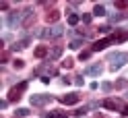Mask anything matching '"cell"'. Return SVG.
<instances>
[{
    "label": "cell",
    "mask_w": 128,
    "mask_h": 118,
    "mask_svg": "<svg viewBox=\"0 0 128 118\" xmlns=\"http://www.w3.org/2000/svg\"><path fill=\"white\" fill-rule=\"evenodd\" d=\"M27 89V81H23L21 85H17V87H12L10 91H8V101H17L19 97H21V93Z\"/></svg>",
    "instance_id": "cell-1"
},
{
    "label": "cell",
    "mask_w": 128,
    "mask_h": 118,
    "mask_svg": "<svg viewBox=\"0 0 128 118\" xmlns=\"http://www.w3.org/2000/svg\"><path fill=\"white\" fill-rule=\"evenodd\" d=\"M112 42H114V35H110V37H106V39H99V42H95L93 44V52H99V50H106L108 48V46L112 44Z\"/></svg>",
    "instance_id": "cell-2"
},
{
    "label": "cell",
    "mask_w": 128,
    "mask_h": 118,
    "mask_svg": "<svg viewBox=\"0 0 128 118\" xmlns=\"http://www.w3.org/2000/svg\"><path fill=\"white\" fill-rule=\"evenodd\" d=\"M52 101V95H31V106H46Z\"/></svg>",
    "instance_id": "cell-3"
},
{
    "label": "cell",
    "mask_w": 128,
    "mask_h": 118,
    "mask_svg": "<svg viewBox=\"0 0 128 118\" xmlns=\"http://www.w3.org/2000/svg\"><path fill=\"white\" fill-rule=\"evenodd\" d=\"M78 99H81V95H78V93H68V95H62V97H60V101H62V104H66V106L76 104Z\"/></svg>",
    "instance_id": "cell-4"
},
{
    "label": "cell",
    "mask_w": 128,
    "mask_h": 118,
    "mask_svg": "<svg viewBox=\"0 0 128 118\" xmlns=\"http://www.w3.org/2000/svg\"><path fill=\"white\" fill-rule=\"evenodd\" d=\"M112 60H116L114 64H112V70H116V68H120V66H122L124 62L128 60V56H126V54H114V56H112Z\"/></svg>",
    "instance_id": "cell-5"
},
{
    "label": "cell",
    "mask_w": 128,
    "mask_h": 118,
    "mask_svg": "<svg viewBox=\"0 0 128 118\" xmlns=\"http://www.w3.org/2000/svg\"><path fill=\"white\" fill-rule=\"evenodd\" d=\"M103 108H108V110H118V108H120V101H118V99H103Z\"/></svg>",
    "instance_id": "cell-6"
},
{
    "label": "cell",
    "mask_w": 128,
    "mask_h": 118,
    "mask_svg": "<svg viewBox=\"0 0 128 118\" xmlns=\"http://www.w3.org/2000/svg\"><path fill=\"white\" fill-rule=\"evenodd\" d=\"M46 19H48V23H56V21L60 19V11H50V13L46 15Z\"/></svg>",
    "instance_id": "cell-7"
},
{
    "label": "cell",
    "mask_w": 128,
    "mask_h": 118,
    "mask_svg": "<svg viewBox=\"0 0 128 118\" xmlns=\"http://www.w3.org/2000/svg\"><path fill=\"white\" fill-rule=\"evenodd\" d=\"M33 54H35V58H44L46 54H48V46H37Z\"/></svg>",
    "instance_id": "cell-8"
},
{
    "label": "cell",
    "mask_w": 128,
    "mask_h": 118,
    "mask_svg": "<svg viewBox=\"0 0 128 118\" xmlns=\"http://www.w3.org/2000/svg\"><path fill=\"white\" fill-rule=\"evenodd\" d=\"M101 70H103L101 64H93V66L87 68V75H101Z\"/></svg>",
    "instance_id": "cell-9"
},
{
    "label": "cell",
    "mask_w": 128,
    "mask_h": 118,
    "mask_svg": "<svg viewBox=\"0 0 128 118\" xmlns=\"http://www.w3.org/2000/svg\"><path fill=\"white\" fill-rule=\"evenodd\" d=\"M68 112H62V110H54V112L48 114V118H66Z\"/></svg>",
    "instance_id": "cell-10"
},
{
    "label": "cell",
    "mask_w": 128,
    "mask_h": 118,
    "mask_svg": "<svg viewBox=\"0 0 128 118\" xmlns=\"http://www.w3.org/2000/svg\"><path fill=\"white\" fill-rule=\"evenodd\" d=\"M93 15H95V17H103V15H106V6H103V4H95Z\"/></svg>",
    "instance_id": "cell-11"
},
{
    "label": "cell",
    "mask_w": 128,
    "mask_h": 118,
    "mask_svg": "<svg viewBox=\"0 0 128 118\" xmlns=\"http://www.w3.org/2000/svg\"><path fill=\"white\" fill-rule=\"evenodd\" d=\"M19 17H21V15H19V11H14L10 17H8V25H10V27H14V25L19 23Z\"/></svg>",
    "instance_id": "cell-12"
},
{
    "label": "cell",
    "mask_w": 128,
    "mask_h": 118,
    "mask_svg": "<svg viewBox=\"0 0 128 118\" xmlns=\"http://www.w3.org/2000/svg\"><path fill=\"white\" fill-rule=\"evenodd\" d=\"M14 116H17V118H27L29 116V110L27 108H19L17 112H14Z\"/></svg>",
    "instance_id": "cell-13"
},
{
    "label": "cell",
    "mask_w": 128,
    "mask_h": 118,
    "mask_svg": "<svg viewBox=\"0 0 128 118\" xmlns=\"http://www.w3.org/2000/svg\"><path fill=\"white\" fill-rule=\"evenodd\" d=\"M33 23H35V15H29V17L25 19V23H23V27L27 29V27H31V25H33Z\"/></svg>",
    "instance_id": "cell-14"
},
{
    "label": "cell",
    "mask_w": 128,
    "mask_h": 118,
    "mask_svg": "<svg viewBox=\"0 0 128 118\" xmlns=\"http://www.w3.org/2000/svg\"><path fill=\"white\" fill-rule=\"evenodd\" d=\"M81 46H83V42H81V39H72L68 48H70V50H78V48H81Z\"/></svg>",
    "instance_id": "cell-15"
},
{
    "label": "cell",
    "mask_w": 128,
    "mask_h": 118,
    "mask_svg": "<svg viewBox=\"0 0 128 118\" xmlns=\"http://www.w3.org/2000/svg\"><path fill=\"white\" fill-rule=\"evenodd\" d=\"M68 23H70V25H76V23H78V15H72V13H70V15H68Z\"/></svg>",
    "instance_id": "cell-16"
},
{
    "label": "cell",
    "mask_w": 128,
    "mask_h": 118,
    "mask_svg": "<svg viewBox=\"0 0 128 118\" xmlns=\"http://www.w3.org/2000/svg\"><path fill=\"white\" fill-rule=\"evenodd\" d=\"M60 54H62V46H56V48L52 50V58H58Z\"/></svg>",
    "instance_id": "cell-17"
},
{
    "label": "cell",
    "mask_w": 128,
    "mask_h": 118,
    "mask_svg": "<svg viewBox=\"0 0 128 118\" xmlns=\"http://www.w3.org/2000/svg\"><path fill=\"white\" fill-rule=\"evenodd\" d=\"M72 64H74V60H72V58H66V60L62 62V66H64V68H72Z\"/></svg>",
    "instance_id": "cell-18"
},
{
    "label": "cell",
    "mask_w": 128,
    "mask_h": 118,
    "mask_svg": "<svg viewBox=\"0 0 128 118\" xmlns=\"http://www.w3.org/2000/svg\"><path fill=\"white\" fill-rule=\"evenodd\" d=\"M12 66H14V68H17V70H19V68H23V66H25V62H23L21 58H17V60H14V62H12Z\"/></svg>",
    "instance_id": "cell-19"
},
{
    "label": "cell",
    "mask_w": 128,
    "mask_h": 118,
    "mask_svg": "<svg viewBox=\"0 0 128 118\" xmlns=\"http://www.w3.org/2000/svg\"><path fill=\"white\" fill-rule=\"evenodd\" d=\"M62 35V27H54L52 29V37H60Z\"/></svg>",
    "instance_id": "cell-20"
},
{
    "label": "cell",
    "mask_w": 128,
    "mask_h": 118,
    "mask_svg": "<svg viewBox=\"0 0 128 118\" xmlns=\"http://www.w3.org/2000/svg\"><path fill=\"white\" fill-rule=\"evenodd\" d=\"M116 6H118V9H128V2H126V0H118Z\"/></svg>",
    "instance_id": "cell-21"
},
{
    "label": "cell",
    "mask_w": 128,
    "mask_h": 118,
    "mask_svg": "<svg viewBox=\"0 0 128 118\" xmlns=\"http://www.w3.org/2000/svg\"><path fill=\"white\" fill-rule=\"evenodd\" d=\"M126 85H128V81H124V79H122V81H116V87L118 89H124Z\"/></svg>",
    "instance_id": "cell-22"
},
{
    "label": "cell",
    "mask_w": 128,
    "mask_h": 118,
    "mask_svg": "<svg viewBox=\"0 0 128 118\" xmlns=\"http://www.w3.org/2000/svg\"><path fill=\"white\" fill-rule=\"evenodd\" d=\"M85 114H87V108H78L74 112V116H85Z\"/></svg>",
    "instance_id": "cell-23"
},
{
    "label": "cell",
    "mask_w": 128,
    "mask_h": 118,
    "mask_svg": "<svg viewBox=\"0 0 128 118\" xmlns=\"http://www.w3.org/2000/svg\"><path fill=\"white\" fill-rule=\"evenodd\" d=\"M89 56H91V52L87 50V52H81V56H78V58H81V60H87V58H89Z\"/></svg>",
    "instance_id": "cell-24"
},
{
    "label": "cell",
    "mask_w": 128,
    "mask_h": 118,
    "mask_svg": "<svg viewBox=\"0 0 128 118\" xmlns=\"http://www.w3.org/2000/svg\"><path fill=\"white\" fill-rule=\"evenodd\" d=\"M99 31H101V33H108V31H110V25H101Z\"/></svg>",
    "instance_id": "cell-25"
},
{
    "label": "cell",
    "mask_w": 128,
    "mask_h": 118,
    "mask_svg": "<svg viewBox=\"0 0 128 118\" xmlns=\"http://www.w3.org/2000/svg\"><path fill=\"white\" fill-rule=\"evenodd\" d=\"M83 23H91V15H83Z\"/></svg>",
    "instance_id": "cell-26"
},
{
    "label": "cell",
    "mask_w": 128,
    "mask_h": 118,
    "mask_svg": "<svg viewBox=\"0 0 128 118\" xmlns=\"http://www.w3.org/2000/svg\"><path fill=\"white\" fill-rule=\"evenodd\" d=\"M101 87H103V91H110V89H112V85H110V83H103Z\"/></svg>",
    "instance_id": "cell-27"
},
{
    "label": "cell",
    "mask_w": 128,
    "mask_h": 118,
    "mask_svg": "<svg viewBox=\"0 0 128 118\" xmlns=\"http://www.w3.org/2000/svg\"><path fill=\"white\" fill-rule=\"evenodd\" d=\"M124 116H128V106H126V108H124Z\"/></svg>",
    "instance_id": "cell-28"
},
{
    "label": "cell",
    "mask_w": 128,
    "mask_h": 118,
    "mask_svg": "<svg viewBox=\"0 0 128 118\" xmlns=\"http://www.w3.org/2000/svg\"><path fill=\"white\" fill-rule=\"evenodd\" d=\"M126 97H128V93H126Z\"/></svg>",
    "instance_id": "cell-29"
}]
</instances>
